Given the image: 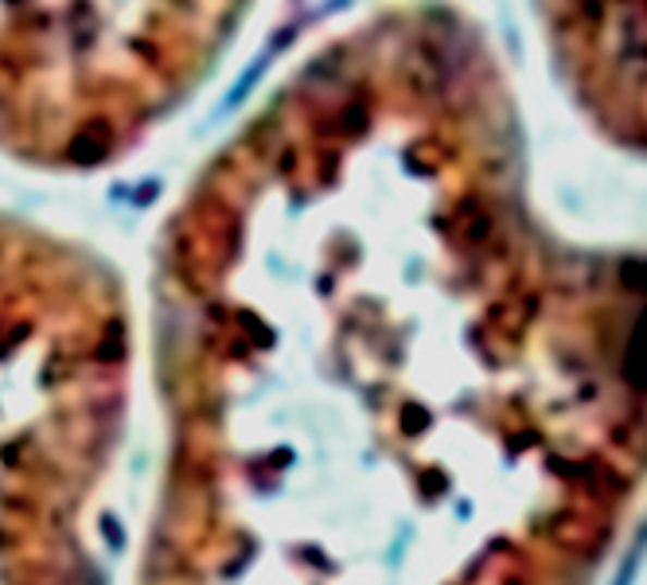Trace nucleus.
<instances>
[{
	"mask_svg": "<svg viewBox=\"0 0 647 585\" xmlns=\"http://www.w3.org/2000/svg\"><path fill=\"white\" fill-rule=\"evenodd\" d=\"M110 130L106 125H86L78 137L71 141V160H78V164H94V160H102L106 149H110Z\"/></svg>",
	"mask_w": 647,
	"mask_h": 585,
	"instance_id": "nucleus-1",
	"label": "nucleus"
}]
</instances>
